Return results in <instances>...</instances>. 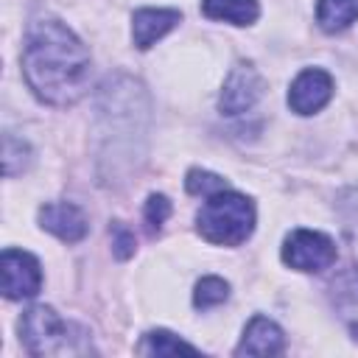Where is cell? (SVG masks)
Instances as JSON below:
<instances>
[{"mask_svg": "<svg viewBox=\"0 0 358 358\" xmlns=\"http://www.w3.org/2000/svg\"><path fill=\"white\" fill-rule=\"evenodd\" d=\"M70 324L48 305H34L20 319V338L31 355H53L70 350Z\"/></svg>", "mask_w": 358, "mask_h": 358, "instance_id": "obj_3", "label": "cell"}, {"mask_svg": "<svg viewBox=\"0 0 358 358\" xmlns=\"http://www.w3.org/2000/svg\"><path fill=\"white\" fill-rule=\"evenodd\" d=\"M285 347L282 330L268 316H252L246 324L241 344L235 347V355H277Z\"/></svg>", "mask_w": 358, "mask_h": 358, "instance_id": "obj_10", "label": "cell"}, {"mask_svg": "<svg viewBox=\"0 0 358 358\" xmlns=\"http://www.w3.org/2000/svg\"><path fill=\"white\" fill-rule=\"evenodd\" d=\"M137 352L143 355H179V352H190L196 355L199 350L187 341H182L179 336L168 333V330H151L143 336V341L137 344Z\"/></svg>", "mask_w": 358, "mask_h": 358, "instance_id": "obj_13", "label": "cell"}, {"mask_svg": "<svg viewBox=\"0 0 358 358\" xmlns=\"http://www.w3.org/2000/svg\"><path fill=\"white\" fill-rule=\"evenodd\" d=\"M358 20V0H319L316 22L327 34H338Z\"/></svg>", "mask_w": 358, "mask_h": 358, "instance_id": "obj_12", "label": "cell"}, {"mask_svg": "<svg viewBox=\"0 0 358 358\" xmlns=\"http://www.w3.org/2000/svg\"><path fill=\"white\" fill-rule=\"evenodd\" d=\"M260 95H263L260 73L252 64H238V67H232V73L224 81L218 106H221L224 115H241V112L252 109Z\"/></svg>", "mask_w": 358, "mask_h": 358, "instance_id": "obj_6", "label": "cell"}, {"mask_svg": "<svg viewBox=\"0 0 358 358\" xmlns=\"http://www.w3.org/2000/svg\"><path fill=\"white\" fill-rule=\"evenodd\" d=\"M201 11L210 20L232 22V25H252L257 20V0H201Z\"/></svg>", "mask_w": 358, "mask_h": 358, "instance_id": "obj_11", "label": "cell"}, {"mask_svg": "<svg viewBox=\"0 0 358 358\" xmlns=\"http://www.w3.org/2000/svg\"><path fill=\"white\" fill-rule=\"evenodd\" d=\"M282 263L296 271H322L336 263V243L316 229H294L282 243Z\"/></svg>", "mask_w": 358, "mask_h": 358, "instance_id": "obj_4", "label": "cell"}, {"mask_svg": "<svg viewBox=\"0 0 358 358\" xmlns=\"http://www.w3.org/2000/svg\"><path fill=\"white\" fill-rule=\"evenodd\" d=\"M196 227H199V235L210 243L238 246L255 229V204L246 196L224 187L207 196V201L196 213Z\"/></svg>", "mask_w": 358, "mask_h": 358, "instance_id": "obj_2", "label": "cell"}, {"mask_svg": "<svg viewBox=\"0 0 358 358\" xmlns=\"http://www.w3.org/2000/svg\"><path fill=\"white\" fill-rule=\"evenodd\" d=\"M109 232H112V246H115V257H120V260L131 257V255H134V232H131L129 227H123L120 221H115Z\"/></svg>", "mask_w": 358, "mask_h": 358, "instance_id": "obj_17", "label": "cell"}, {"mask_svg": "<svg viewBox=\"0 0 358 358\" xmlns=\"http://www.w3.org/2000/svg\"><path fill=\"white\" fill-rule=\"evenodd\" d=\"M227 296H229V285L221 277H201L196 282V291H193V305L204 310V308L221 305Z\"/></svg>", "mask_w": 358, "mask_h": 358, "instance_id": "obj_14", "label": "cell"}, {"mask_svg": "<svg viewBox=\"0 0 358 358\" xmlns=\"http://www.w3.org/2000/svg\"><path fill=\"white\" fill-rule=\"evenodd\" d=\"M39 224H42V229L53 232L56 238H62L67 243H76L87 235V215L70 201L42 204L39 207Z\"/></svg>", "mask_w": 358, "mask_h": 358, "instance_id": "obj_8", "label": "cell"}, {"mask_svg": "<svg viewBox=\"0 0 358 358\" xmlns=\"http://www.w3.org/2000/svg\"><path fill=\"white\" fill-rule=\"evenodd\" d=\"M0 271H3V294L8 299L34 296L42 288L39 260L22 249H6L0 257Z\"/></svg>", "mask_w": 358, "mask_h": 358, "instance_id": "obj_5", "label": "cell"}, {"mask_svg": "<svg viewBox=\"0 0 358 358\" xmlns=\"http://www.w3.org/2000/svg\"><path fill=\"white\" fill-rule=\"evenodd\" d=\"M143 215H145V224H148V229H151V232H159V227H162V224L168 221V215H171V201H168L165 196L154 193V196H148Z\"/></svg>", "mask_w": 358, "mask_h": 358, "instance_id": "obj_16", "label": "cell"}, {"mask_svg": "<svg viewBox=\"0 0 358 358\" xmlns=\"http://www.w3.org/2000/svg\"><path fill=\"white\" fill-rule=\"evenodd\" d=\"M185 187H187L190 196H213V193H218V190L227 187V179H221V176H215V173H210V171L193 168V171H187Z\"/></svg>", "mask_w": 358, "mask_h": 358, "instance_id": "obj_15", "label": "cell"}, {"mask_svg": "<svg viewBox=\"0 0 358 358\" xmlns=\"http://www.w3.org/2000/svg\"><path fill=\"white\" fill-rule=\"evenodd\" d=\"M330 95H333V78L319 67H308L294 78L288 90V106L296 115H313L330 101Z\"/></svg>", "mask_w": 358, "mask_h": 358, "instance_id": "obj_7", "label": "cell"}, {"mask_svg": "<svg viewBox=\"0 0 358 358\" xmlns=\"http://www.w3.org/2000/svg\"><path fill=\"white\" fill-rule=\"evenodd\" d=\"M179 20L182 14L176 8H137L131 17V39L140 50H148L173 25H179Z\"/></svg>", "mask_w": 358, "mask_h": 358, "instance_id": "obj_9", "label": "cell"}, {"mask_svg": "<svg viewBox=\"0 0 358 358\" xmlns=\"http://www.w3.org/2000/svg\"><path fill=\"white\" fill-rule=\"evenodd\" d=\"M22 73L39 101L70 106L90 87V53L62 20L39 17L25 31Z\"/></svg>", "mask_w": 358, "mask_h": 358, "instance_id": "obj_1", "label": "cell"}]
</instances>
